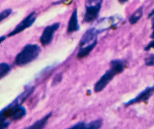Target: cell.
Returning a JSON list of instances; mask_svg holds the SVG:
<instances>
[{"label": "cell", "mask_w": 154, "mask_h": 129, "mask_svg": "<svg viewBox=\"0 0 154 129\" xmlns=\"http://www.w3.org/2000/svg\"><path fill=\"white\" fill-rule=\"evenodd\" d=\"M111 67L109 70L106 71L103 76L101 77L98 81L96 82L94 87L95 92H100L106 87L108 83L113 79L116 75L119 74L126 67V61L125 60H112L110 62Z\"/></svg>", "instance_id": "obj_1"}, {"label": "cell", "mask_w": 154, "mask_h": 129, "mask_svg": "<svg viewBox=\"0 0 154 129\" xmlns=\"http://www.w3.org/2000/svg\"><path fill=\"white\" fill-rule=\"evenodd\" d=\"M100 31L96 27L90 28L86 31L82 36V39L79 42V49L77 57L79 59H82L87 57L92 50L95 48V46L98 43V35L100 34Z\"/></svg>", "instance_id": "obj_2"}, {"label": "cell", "mask_w": 154, "mask_h": 129, "mask_svg": "<svg viewBox=\"0 0 154 129\" xmlns=\"http://www.w3.org/2000/svg\"><path fill=\"white\" fill-rule=\"evenodd\" d=\"M40 47L36 44H27L22 51L18 53L15 59V64L17 66H25L38 58L40 53Z\"/></svg>", "instance_id": "obj_3"}, {"label": "cell", "mask_w": 154, "mask_h": 129, "mask_svg": "<svg viewBox=\"0 0 154 129\" xmlns=\"http://www.w3.org/2000/svg\"><path fill=\"white\" fill-rule=\"evenodd\" d=\"M102 3L103 0H86V13L83 19L85 23H92L97 19Z\"/></svg>", "instance_id": "obj_4"}, {"label": "cell", "mask_w": 154, "mask_h": 129, "mask_svg": "<svg viewBox=\"0 0 154 129\" xmlns=\"http://www.w3.org/2000/svg\"><path fill=\"white\" fill-rule=\"evenodd\" d=\"M36 18H37V15L35 12L31 13L29 16H27L25 18L24 20H23L21 23H19V25L16 26V28L12 30V32L9 33L8 34V36L10 37V36H12L16 35V34L19 33L23 32V30H25L26 29L32 27V26L33 25V23H35Z\"/></svg>", "instance_id": "obj_5"}, {"label": "cell", "mask_w": 154, "mask_h": 129, "mask_svg": "<svg viewBox=\"0 0 154 129\" xmlns=\"http://www.w3.org/2000/svg\"><path fill=\"white\" fill-rule=\"evenodd\" d=\"M60 23H55L45 28V30L42 32V36H40V39H39V41H40L41 44L42 46H47L52 42L55 32L60 28Z\"/></svg>", "instance_id": "obj_6"}, {"label": "cell", "mask_w": 154, "mask_h": 129, "mask_svg": "<svg viewBox=\"0 0 154 129\" xmlns=\"http://www.w3.org/2000/svg\"><path fill=\"white\" fill-rule=\"evenodd\" d=\"M34 90H35V87L32 86H26L24 91L17 96L16 99L5 108L7 110H12L16 107L21 106V104L26 101L30 95H32V94L34 92Z\"/></svg>", "instance_id": "obj_7"}, {"label": "cell", "mask_w": 154, "mask_h": 129, "mask_svg": "<svg viewBox=\"0 0 154 129\" xmlns=\"http://www.w3.org/2000/svg\"><path fill=\"white\" fill-rule=\"evenodd\" d=\"M154 94V86L152 87H146L145 90H143L141 93L138 94L136 97H134L133 99L130 100L128 102H126L124 105L126 107L130 106V105H133L135 104H139L141 102H146L150 98L151 96Z\"/></svg>", "instance_id": "obj_8"}, {"label": "cell", "mask_w": 154, "mask_h": 129, "mask_svg": "<svg viewBox=\"0 0 154 129\" xmlns=\"http://www.w3.org/2000/svg\"><path fill=\"white\" fill-rule=\"evenodd\" d=\"M79 30V23H78V15H77V9H74L72 12L70 20L69 21L68 27H67V32L68 33L76 32Z\"/></svg>", "instance_id": "obj_9"}, {"label": "cell", "mask_w": 154, "mask_h": 129, "mask_svg": "<svg viewBox=\"0 0 154 129\" xmlns=\"http://www.w3.org/2000/svg\"><path fill=\"white\" fill-rule=\"evenodd\" d=\"M52 116V112L49 113L48 115H46V116L43 117L42 119L37 121L36 122H35L32 125L29 126V127H26L27 129H42L46 127V125L47 124L48 121L50 118V117Z\"/></svg>", "instance_id": "obj_10"}, {"label": "cell", "mask_w": 154, "mask_h": 129, "mask_svg": "<svg viewBox=\"0 0 154 129\" xmlns=\"http://www.w3.org/2000/svg\"><path fill=\"white\" fill-rule=\"evenodd\" d=\"M143 6H140L139 9L135 11L134 13L129 18V22H130V24H132V25L136 24L140 20V18L143 16Z\"/></svg>", "instance_id": "obj_11"}, {"label": "cell", "mask_w": 154, "mask_h": 129, "mask_svg": "<svg viewBox=\"0 0 154 129\" xmlns=\"http://www.w3.org/2000/svg\"><path fill=\"white\" fill-rule=\"evenodd\" d=\"M12 67L6 63H2L0 64V78L2 79L5 76L10 72Z\"/></svg>", "instance_id": "obj_12"}, {"label": "cell", "mask_w": 154, "mask_h": 129, "mask_svg": "<svg viewBox=\"0 0 154 129\" xmlns=\"http://www.w3.org/2000/svg\"><path fill=\"white\" fill-rule=\"evenodd\" d=\"M102 125H103V120L98 119V120L90 122L89 124H87V129H98L100 128Z\"/></svg>", "instance_id": "obj_13"}, {"label": "cell", "mask_w": 154, "mask_h": 129, "mask_svg": "<svg viewBox=\"0 0 154 129\" xmlns=\"http://www.w3.org/2000/svg\"><path fill=\"white\" fill-rule=\"evenodd\" d=\"M12 10L11 9H7L2 11L0 14V22H2L5 18H7L12 13Z\"/></svg>", "instance_id": "obj_14"}, {"label": "cell", "mask_w": 154, "mask_h": 129, "mask_svg": "<svg viewBox=\"0 0 154 129\" xmlns=\"http://www.w3.org/2000/svg\"><path fill=\"white\" fill-rule=\"evenodd\" d=\"M69 129H87V124H86L84 121L79 122L72 127H70Z\"/></svg>", "instance_id": "obj_15"}, {"label": "cell", "mask_w": 154, "mask_h": 129, "mask_svg": "<svg viewBox=\"0 0 154 129\" xmlns=\"http://www.w3.org/2000/svg\"><path fill=\"white\" fill-rule=\"evenodd\" d=\"M10 123L11 121H8L7 119H0V128H7Z\"/></svg>", "instance_id": "obj_16"}, {"label": "cell", "mask_w": 154, "mask_h": 129, "mask_svg": "<svg viewBox=\"0 0 154 129\" xmlns=\"http://www.w3.org/2000/svg\"><path fill=\"white\" fill-rule=\"evenodd\" d=\"M145 64L147 66H154V54H151L145 59Z\"/></svg>", "instance_id": "obj_17"}, {"label": "cell", "mask_w": 154, "mask_h": 129, "mask_svg": "<svg viewBox=\"0 0 154 129\" xmlns=\"http://www.w3.org/2000/svg\"><path fill=\"white\" fill-rule=\"evenodd\" d=\"M61 80H62V75L61 74L56 75V77H55V79H54V80H53V84L55 85V83L56 84V83H57L58 82H60Z\"/></svg>", "instance_id": "obj_18"}, {"label": "cell", "mask_w": 154, "mask_h": 129, "mask_svg": "<svg viewBox=\"0 0 154 129\" xmlns=\"http://www.w3.org/2000/svg\"><path fill=\"white\" fill-rule=\"evenodd\" d=\"M150 49H154V40L151 41L149 44L145 47V50H149Z\"/></svg>", "instance_id": "obj_19"}, {"label": "cell", "mask_w": 154, "mask_h": 129, "mask_svg": "<svg viewBox=\"0 0 154 129\" xmlns=\"http://www.w3.org/2000/svg\"><path fill=\"white\" fill-rule=\"evenodd\" d=\"M5 39H6V36H1V38H0V42L2 43Z\"/></svg>", "instance_id": "obj_20"}, {"label": "cell", "mask_w": 154, "mask_h": 129, "mask_svg": "<svg viewBox=\"0 0 154 129\" xmlns=\"http://www.w3.org/2000/svg\"><path fill=\"white\" fill-rule=\"evenodd\" d=\"M118 1H119V2H120V3L123 4V3H125V2H127L128 0H118Z\"/></svg>", "instance_id": "obj_21"}, {"label": "cell", "mask_w": 154, "mask_h": 129, "mask_svg": "<svg viewBox=\"0 0 154 129\" xmlns=\"http://www.w3.org/2000/svg\"><path fill=\"white\" fill-rule=\"evenodd\" d=\"M150 37L152 38V39H154V30H153V33H152V35H151Z\"/></svg>", "instance_id": "obj_22"}]
</instances>
